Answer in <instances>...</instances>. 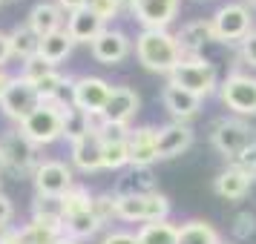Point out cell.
<instances>
[{
    "label": "cell",
    "mask_w": 256,
    "mask_h": 244,
    "mask_svg": "<svg viewBox=\"0 0 256 244\" xmlns=\"http://www.w3.org/2000/svg\"><path fill=\"white\" fill-rule=\"evenodd\" d=\"M162 104H164V109L170 112V118H173V121L190 124V121L202 112V104H204V101H202L198 95L187 92V89H182V86H176V83H164Z\"/></svg>",
    "instance_id": "obj_18"
},
{
    "label": "cell",
    "mask_w": 256,
    "mask_h": 244,
    "mask_svg": "<svg viewBox=\"0 0 256 244\" xmlns=\"http://www.w3.org/2000/svg\"><path fill=\"white\" fill-rule=\"evenodd\" d=\"M167 83H176L187 92L198 95L202 101L210 98V95H219V72H216V63H210L208 58H182V63L170 72Z\"/></svg>",
    "instance_id": "obj_4"
},
{
    "label": "cell",
    "mask_w": 256,
    "mask_h": 244,
    "mask_svg": "<svg viewBox=\"0 0 256 244\" xmlns=\"http://www.w3.org/2000/svg\"><path fill=\"white\" fill-rule=\"evenodd\" d=\"M239 60H242L244 66L256 69V29L239 43Z\"/></svg>",
    "instance_id": "obj_38"
},
{
    "label": "cell",
    "mask_w": 256,
    "mask_h": 244,
    "mask_svg": "<svg viewBox=\"0 0 256 244\" xmlns=\"http://www.w3.org/2000/svg\"><path fill=\"white\" fill-rule=\"evenodd\" d=\"M38 106H40V98H38V92H35V83H29L26 78L14 75L12 83H9V89L3 92V98H0V109H3V115L9 118V121L24 124Z\"/></svg>",
    "instance_id": "obj_8"
},
{
    "label": "cell",
    "mask_w": 256,
    "mask_h": 244,
    "mask_svg": "<svg viewBox=\"0 0 256 244\" xmlns=\"http://www.w3.org/2000/svg\"><path fill=\"white\" fill-rule=\"evenodd\" d=\"M92 198L95 196L86 190V187L75 184L66 196H60V204H64V219L78 216V213H90V210H92Z\"/></svg>",
    "instance_id": "obj_32"
},
{
    "label": "cell",
    "mask_w": 256,
    "mask_h": 244,
    "mask_svg": "<svg viewBox=\"0 0 256 244\" xmlns=\"http://www.w3.org/2000/svg\"><path fill=\"white\" fill-rule=\"evenodd\" d=\"M52 69H55V66L46 63V60L40 58V52H38V55H32V58L24 60V66H20V78H26L29 83H38L44 75H49Z\"/></svg>",
    "instance_id": "obj_36"
},
{
    "label": "cell",
    "mask_w": 256,
    "mask_h": 244,
    "mask_svg": "<svg viewBox=\"0 0 256 244\" xmlns=\"http://www.w3.org/2000/svg\"><path fill=\"white\" fill-rule=\"evenodd\" d=\"M86 9L92 14H98L104 23H110V20H116L118 14L124 12V3L121 0H86Z\"/></svg>",
    "instance_id": "obj_37"
},
{
    "label": "cell",
    "mask_w": 256,
    "mask_h": 244,
    "mask_svg": "<svg viewBox=\"0 0 256 244\" xmlns=\"http://www.w3.org/2000/svg\"><path fill=\"white\" fill-rule=\"evenodd\" d=\"M72 49H75V40L70 37V32L66 29H60V32H52V35L40 37V58L46 60V63H52V66H58L60 60H66L72 55Z\"/></svg>",
    "instance_id": "obj_26"
},
{
    "label": "cell",
    "mask_w": 256,
    "mask_h": 244,
    "mask_svg": "<svg viewBox=\"0 0 256 244\" xmlns=\"http://www.w3.org/2000/svg\"><path fill=\"white\" fill-rule=\"evenodd\" d=\"M124 167H130L127 138H106L104 152H101V170H112V173H116V170H124Z\"/></svg>",
    "instance_id": "obj_31"
},
{
    "label": "cell",
    "mask_w": 256,
    "mask_h": 244,
    "mask_svg": "<svg viewBox=\"0 0 256 244\" xmlns=\"http://www.w3.org/2000/svg\"><path fill=\"white\" fill-rule=\"evenodd\" d=\"M6 227H9V224H6ZM6 227H3V224H0V236H3V230H6Z\"/></svg>",
    "instance_id": "obj_49"
},
{
    "label": "cell",
    "mask_w": 256,
    "mask_h": 244,
    "mask_svg": "<svg viewBox=\"0 0 256 244\" xmlns=\"http://www.w3.org/2000/svg\"><path fill=\"white\" fill-rule=\"evenodd\" d=\"M130 147V167H152L158 161V129L156 127H136L127 135Z\"/></svg>",
    "instance_id": "obj_17"
},
{
    "label": "cell",
    "mask_w": 256,
    "mask_h": 244,
    "mask_svg": "<svg viewBox=\"0 0 256 244\" xmlns=\"http://www.w3.org/2000/svg\"><path fill=\"white\" fill-rule=\"evenodd\" d=\"M182 0H136L132 17L141 23V29H167L178 14Z\"/></svg>",
    "instance_id": "obj_12"
},
{
    "label": "cell",
    "mask_w": 256,
    "mask_h": 244,
    "mask_svg": "<svg viewBox=\"0 0 256 244\" xmlns=\"http://www.w3.org/2000/svg\"><path fill=\"white\" fill-rule=\"evenodd\" d=\"M3 170H6V161H3V155H0V173H3Z\"/></svg>",
    "instance_id": "obj_48"
},
{
    "label": "cell",
    "mask_w": 256,
    "mask_h": 244,
    "mask_svg": "<svg viewBox=\"0 0 256 244\" xmlns=\"http://www.w3.org/2000/svg\"><path fill=\"white\" fill-rule=\"evenodd\" d=\"M136 58L147 72L167 75L182 63V49L170 29H141L136 37Z\"/></svg>",
    "instance_id": "obj_1"
},
{
    "label": "cell",
    "mask_w": 256,
    "mask_h": 244,
    "mask_svg": "<svg viewBox=\"0 0 256 244\" xmlns=\"http://www.w3.org/2000/svg\"><path fill=\"white\" fill-rule=\"evenodd\" d=\"M121 3H124V9H132V3H136V0H121Z\"/></svg>",
    "instance_id": "obj_46"
},
{
    "label": "cell",
    "mask_w": 256,
    "mask_h": 244,
    "mask_svg": "<svg viewBox=\"0 0 256 244\" xmlns=\"http://www.w3.org/2000/svg\"><path fill=\"white\" fill-rule=\"evenodd\" d=\"M193 144H196V132L190 124H182V121L164 124V127H158V161L184 155Z\"/></svg>",
    "instance_id": "obj_14"
},
{
    "label": "cell",
    "mask_w": 256,
    "mask_h": 244,
    "mask_svg": "<svg viewBox=\"0 0 256 244\" xmlns=\"http://www.w3.org/2000/svg\"><path fill=\"white\" fill-rule=\"evenodd\" d=\"M26 26L35 32L38 37H46L52 35V32H60L64 29V12H60L58 3H38V6H32V12H29V17H26Z\"/></svg>",
    "instance_id": "obj_21"
},
{
    "label": "cell",
    "mask_w": 256,
    "mask_h": 244,
    "mask_svg": "<svg viewBox=\"0 0 256 244\" xmlns=\"http://www.w3.org/2000/svg\"><path fill=\"white\" fill-rule=\"evenodd\" d=\"M178 49H182V58H198L202 49L208 43H216V32L210 17H196V20H187L178 32H176Z\"/></svg>",
    "instance_id": "obj_15"
},
{
    "label": "cell",
    "mask_w": 256,
    "mask_h": 244,
    "mask_svg": "<svg viewBox=\"0 0 256 244\" xmlns=\"http://www.w3.org/2000/svg\"><path fill=\"white\" fill-rule=\"evenodd\" d=\"M101 244H138V239H136V233H130V230H112L101 239Z\"/></svg>",
    "instance_id": "obj_39"
},
{
    "label": "cell",
    "mask_w": 256,
    "mask_h": 244,
    "mask_svg": "<svg viewBox=\"0 0 256 244\" xmlns=\"http://www.w3.org/2000/svg\"><path fill=\"white\" fill-rule=\"evenodd\" d=\"M32 181H35V190L38 196H52V198H60L66 196L72 187H75V175H72V167H66L64 161H40L32 173Z\"/></svg>",
    "instance_id": "obj_11"
},
{
    "label": "cell",
    "mask_w": 256,
    "mask_h": 244,
    "mask_svg": "<svg viewBox=\"0 0 256 244\" xmlns=\"http://www.w3.org/2000/svg\"><path fill=\"white\" fill-rule=\"evenodd\" d=\"M112 89L116 86L110 81H104V78H98V75H81V78L72 81L70 98L75 104V109H81V112H104Z\"/></svg>",
    "instance_id": "obj_10"
},
{
    "label": "cell",
    "mask_w": 256,
    "mask_h": 244,
    "mask_svg": "<svg viewBox=\"0 0 256 244\" xmlns=\"http://www.w3.org/2000/svg\"><path fill=\"white\" fill-rule=\"evenodd\" d=\"M222 244H233V242H222Z\"/></svg>",
    "instance_id": "obj_50"
},
{
    "label": "cell",
    "mask_w": 256,
    "mask_h": 244,
    "mask_svg": "<svg viewBox=\"0 0 256 244\" xmlns=\"http://www.w3.org/2000/svg\"><path fill=\"white\" fill-rule=\"evenodd\" d=\"M101 227H104V224L92 216V210H90V213H78V216L64 219V236H70V239H75V242H86V239H92Z\"/></svg>",
    "instance_id": "obj_29"
},
{
    "label": "cell",
    "mask_w": 256,
    "mask_h": 244,
    "mask_svg": "<svg viewBox=\"0 0 256 244\" xmlns=\"http://www.w3.org/2000/svg\"><path fill=\"white\" fill-rule=\"evenodd\" d=\"M55 244H81V242H75V239H70V236H60Z\"/></svg>",
    "instance_id": "obj_45"
},
{
    "label": "cell",
    "mask_w": 256,
    "mask_h": 244,
    "mask_svg": "<svg viewBox=\"0 0 256 244\" xmlns=\"http://www.w3.org/2000/svg\"><path fill=\"white\" fill-rule=\"evenodd\" d=\"M66 101L70 98H60V101H52V104H40L20 124V132L35 147H46V144H55L58 138H64V106H66Z\"/></svg>",
    "instance_id": "obj_5"
},
{
    "label": "cell",
    "mask_w": 256,
    "mask_h": 244,
    "mask_svg": "<svg viewBox=\"0 0 256 244\" xmlns=\"http://www.w3.org/2000/svg\"><path fill=\"white\" fill-rule=\"evenodd\" d=\"M72 81H75V78H66V75L58 72V69H52L49 75H44V78L35 83V92H38V98H40V104L60 101V98L66 95V89H72Z\"/></svg>",
    "instance_id": "obj_28"
},
{
    "label": "cell",
    "mask_w": 256,
    "mask_h": 244,
    "mask_svg": "<svg viewBox=\"0 0 256 244\" xmlns=\"http://www.w3.org/2000/svg\"><path fill=\"white\" fill-rule=\"evenodd\" d=\"M92 216L101 224H110L112 219H118V196L116 193H98L92 198Z\"/></svg>",
    "instance_id": "obj_34"
},
{
    "label": "cell",
    "mask_w": 256,
    "mask_h": 244,
    "mask_svg": "<svg viewBox=\"0 0 256 244\" xmlns=\"http://www.w3.org/2000/svg\"><path fill=\"white\" fill-rule=\"evenodd\" d=\"M178 244H222V236L210 221L187 219L178 224Z\"/></svg>",
    "instance_id": "obj_25"
},
{
    "label": "cell",
    "mask_w": 256,
    "mask_h": 244,
    "mask_svg": "<svg viewBox=\"0 0 256 244\" xmlns=\"http://www.w3.org/2000/svg\"><path fill=\"white\" fill-rule=\"evenodd\" d=\"M14 216V207H12V198L6 196V193H0V224L6 227Z\"/></svg>",
    "instance_id": "obj_40"
},
{
    "label": "cell",
    "mask_w": 256,
    "mask_h": 244,
    "mask_svg": "<svg viewBox=\"0 0 256 244\" xmlns=\"http://www.w3.org/2000/svg\"><path fill=\"white\" fill-rule=\"evenodd\" d=\"M230 233H233L236 242H248L256 233V213H250V210L236 213V216H233V224H230Z\"/></svg>",
    "instance_id": "obj_35"
},
{
    "label": "cell",
    "mask_w": 256,
    "mask_h": 244,
    "mask_svg": "<svg viewBox=\"0 0 256 244\" xmlns=\"http://www.w3.org/2000/svg\"><path fill=\"white\" fill-rule=\"evenodd\" d=\"M9 43H12V58H32L38 55V49H40V37L29 29V26H14L12 32H9Z\"/></svg>",
    "instance_id": "obj_30"
},
{
    "label": "cell",
    "mask_w": 256,
    "mask_h": 244,
    "mask_svg": "<svg viewBox=\"0 0 256 244\" xmlns=\"http://www.w3.org/2000/svg\"><path fill=\"white\" fill-rule=\"evenodd\" d=\"M219 101L236 118H254L256 115V75L233 69L219 83Z\"/></svg>",
    "instance_id": "obj_6"
},
{
    "label": "cell",
    "mask_w": 256,
    "mask_h": 244,
    "mask_svg": "<svg viewBox=\"0 0 256 244\" xmlns=\"http://www.w3.org/2000/svg\"><path fill=\"white\" fill-rule=\"evenodd\" d=\"M0 3H3V0H0Z\"/></svg>",
    "instance_id": "obj_51"
},
{
    "label": "cell",
    "mask_w": 256,
    "mask_h": 244,
    "mask_svg": "<svg viewBox=\"0 0 256 244\" xmlns=\"http://www.w3.org/2000/svg\"><path fill=\"white\" fill-rule=\"evenodd\" d=\"M254 181H256V175H250L248 170L236 167V164H228V167L213 178V193H216L222 201H230L233 204V201H242V198L250 193Z\"/></svg>",
    "instance_id": "obj_16"
},
{
    "label": "cell",
    "mask_w": 256,
    "mask_h": 244,
    "mask_svg": "<svg viewBox=\"0 0 256 244\" xmlns=\"http://www.w3.org/2000/svg\"><path fill=\"white\" fill-rule=\"evenodd\" d=\"M104 29H106V23L98 14L90 12V9H81V12H75L66 17V32H70V37L75 43H90L92 46L95 37L101 35Z\"/></svg>",
    "instance_id": "obj_22"
},
{
    "label": "cell",
    "mask_w": 256,
    "mask_h": 244,
    "mask_svg": "<svg viewBox=\"0 0 256 244\" xmlns=\"http://www.w3.org/2000/svg\"><path fill=\"white\" fill-rule=\"evenodd\" d=\"M101 152H104V141L95 132H86L84 138L72 141V167L81 173H98L101 170Z\"/></svg>",
    "instance_id": "obj_20"
},
{
    "label": "cell",
    "mask_w": 256,
    "mask_h": 244,
    "mask_svg": "<svg viewBox=\"0 0 256 244\" xmlns=\"http://www.w3.org/2000/svg\"><path fill=\"white\" fill-rule=\"evenodd\" d=\"M156 175H152L150 167H130L127 173L121 175L118 187L112 190L116 196H147V193H156Z\"/></svg>",
    "instance_id": "obj_23"
},
{
    "label": "cell",
    "mask_w": 256,
    "mask_h": 244,
    "mask_svg": "<svg viewBox=\"0 0 256 244\" xmlns=\"http://www.w3.org/2000/svg\"><path fill=\"white\" fill-rule=\"evenodd\" d=\"M141 109V98L132 86H116L110 101L104 106V115L110 124H118V127H130V121L138 115Z\"/></svg>",
    "instance_id": "obj_19"
},
{
    "label": "cell",
    "mask_w": 256,
    "mask_h": 244,
    "mask_svg": "<svg viewBox=\"0 0 256 244\" xmlns=\"http://www.w3.org/2000/svg\"><path fill=\"white\" fill-rule=\"evenodd\" d=\"M64 236V233L52 230V227H44V224H35L29 221L20 227V244H55Z\"/></svg>",
    "instance_id": "obj_33"
},
{
    "label": "cell",
    "mask_w": 256,
    "mask_h": 244,
    "mask_svg": "<svg viewBox=\"0 0 256 244\" xmlns=\"http://www.w3.org/2000/svg\"><path fill=\"white\" fill-rule=\"evenodd\" d=\"M136 239L138 244H178V224L170 219L141 224L136 230Z\"/></svg>",
    "instance_id": "obj_27"
},
{
    "label": "cell",
    "mask_w": 256,
    "mask_h": 244,
    "mask_svg": "<svg viewBox=\"0 0 256 244\" xmlns=\"http://www.w3.org/2000/svg\"><path fill=\"white\" fill-rule=\"evenodd\" d=\"M170 198L164 193H147V196H118V219L127 224H150V221L170 219Z\"/></svg>",
    "instance_id": "obj_7"
},
{
    "label": "cell",
    "mask_w": 256,
    "mask_h": 244,
    "mask_svg": "<svg viewBox=\"0 0 256 244\" xmlns=\"http://www.w3.org/2000/svg\"><path fill=\"white\" fill-rule=\"evenodd\" d=\"M0 155L6 161V170H14V173H29V170L35 173V167L40 164L38 147L20 132V127L0 135Z\"/></svg>",
    "instance_id": "obj_9"
},
{
    "label": "cell",
    "mask_w": 256,
    "mask_h": 244,
    "mask_svg": "<svg viewBox=\"0 0 256 244\" xmlns=\"http://www.w3.org/2000/svg\"><path fill=\"white\" fill-rule=\"evenodd\" d=\"M210 144L228 164H236L250 147H256V127L248 124V118H219L210 127Z\"/></svg>",
    "instance_id": "obj_2"
},
{
    "label": "cell",
    "mask_w": 256,
    "mask_h": 244,
    "mask_svg": "<svg viewBox=\"0 0 256 244\" xmlns=\"http://www.w3.org/2000/svg\"><path fill=\"white\" fill-rule=\"evenodd\" d=\"M0 244H20V227H6L3 230V236H0Z\"/></svg>",
    "instance_id": "obj_42"
},
{
    "label": "cell",
    "mask_w": 256,
    "mask_h": 244,
    "mask_svg": "<svg viewBox=\"0 0 256 244\" xmlns=\"http://www.w3.org/2000/svg\"><path fill=\"white\" fill-rule=\"evenodd\" d=\"M32 221L64 233V204H60V198L35 196V201H32Z\"/></svg>",
    "instance_id": "obj_24"
},
{
    "label": "cell",
    "mask_w": 256,
    "mask_h": 244,
    "mask_svg": "<svg viewBox=\"0 0 256 244\" xmlns=\"http://www.w3.org/2000/svg\"><path fill=\"white\" fill-rule=\"evenodd\" d=\"M244 6H250V9H256V0H242Z\"/></svg>",
    "instance_id": "obj_47"
},
{
    "label": "cell",
    "mask_w": 256,
    "mask_h": 244,
    "mask_svg": "<svg viewBox=\"0 0 256 244\" xmlns=\"http://www.w3.org/2000/svg\"><path fill=\"white\" fill-rule=\"evenodd\" d=\"M210 23H213V32H216V43H230V46H239L256 29L254 9L244 6L242 0L222 3L219 9L210 14Z\"/></svg>",
    "instance_id": "obj_3"
},
{
    "label": "cell",
    "mask_w": 256,
    "mask_h": 244,
    "mask_svg": "<svg viewBox=\"0 0 256 244\" xmlns=\"http://www.w3.org/2000/svg\"><path fill=\"white\" fill-rule=\"evenodd\" d=\"M90 49H92V58L98 60V63L116 66V63H121V60L130 58V52L136 49V43H132L121 29H110V26H106L104 32L95 37V43Z\"/></svg>",
    "instance_id": "obj_13"
},
{
    "label": "cell",
    "mask_w": 256,
    "mask_h": 244,
    "mask_svg": "<svg viewBox=\"0 0 256 244\" xmlns=\"http://www.w3.org/2000/svg\"><path fill=\"white\" fill-rule=\"evenodd\" d=\"M60 6V12L64 14H75V12H81V9H86V0H55Z\"/></svg>",
    "instance_id": "obj_41"
},
{
    "label": "cell",
    "mask_w": 256,
    "mask_h": 244,
    "mask_svg": "<svg viewBox=\"0 0 256 244\" xmlns=\"http://www.w3.org/2000/svg\"><path fill=\"white\" fill-rule=\"evenodd\" d=\"M12 78H14V75H9L6 69H0V98H3V92H6V89H9Z\"/></svg>",
    "instance_id": "obj_44"
},
{
    "label": "cell",
    "mask_w": 256,
    "mask_h": 244,
    "mask_svg": "<svg viewBox=\"0 0 256 244\" xmlns=\"http://www.w3.org/2000/svg\"><path fill=\"white\" fill-rule=\"evenodd\" d=\"M9 58H12V43H9V35L0 32V69H3V63Z\"/></svg>",
    "instance_id": "obj_43"
}]
</instances>
